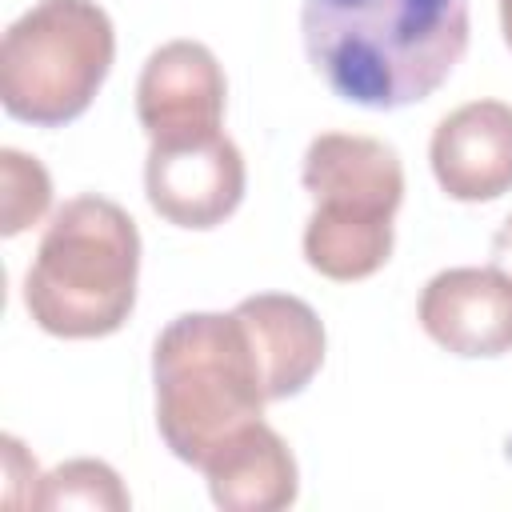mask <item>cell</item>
Wrapping results in <instances>:
<instances>
[{
    "label": "cell",
    "mask_w": 512,
    "mask_h": 512,
    "mask_svg": "<svg viewBox=\"0 0 512 512\" xmlns=\"http://www.w3.org/2000/svg\"><path fill=\"white\" fill-rule=\"evenodd\" d=\"M304 52L348 104L428 100L468 48V0H304Z\"/></svg>",
    "instance_id": "6da1fadb"
},
{
    "label": "cell",
    "mask_w": 512,
    "mask_h": 512,
    "mask_svg": "<svg viewBox=\"0 0 512 512\" xmlns=\"http://www.w3.org/2000/svg\"><path fill=\"white\" fill-rule=\"evenodd\" d=\"M140 232L108 196L64 200L24 276V308L48 336L96 340L124 328L136 308Z\"/></svg>",
    "instance_id": "7a4b0ae2"
},
{
    "label": "cell",
    "mask_w": 512,
    "mask_h": 512,
    "mask_svg": "<svg viewBox=\"0 0 512 512\" xmlns=\"http://www.w3.org/2000/svg\"><path fill=\"white\" fill-rule=\"evenodd\" d=\"M156 428L168 452L192 468L260 420L268 396L236 312H184L152 348Z\"/></svg>",
    "instance_id": "3957f363"
},
{
    "label": "cell",
    "mask_w": 512,
    "mask_h": 512,
    "mask_svg": "<svg viewBox=\"0 0 512 512\" xmlns=\"http://www.w3.org/2000/svg\"><path fill=\"white\" fill-rule=\"evenodd\" d=\"M304 188L316 212L304 228V260L340 284L380 272L392 256V216L404 200L400 156L356 132H320L304 152Z\"/></svg>",
    "instance_id": "277c9868"
},
{
    "label": "cell",
    "mask_w": 512,
    "mask_h": 512,
    "mask_svg": "<svg viewBox=\"0 0 512 512\" xmlns=\"http://www.w3.org/2000/svg\"><path fill=\"white\" fill-rule=\"evenodd\" d=\"M116 56V32L96 0H40L0 44V104L12 120L60 128L88 112Z\"/></svg>",
    "instance_id": "5b68a950"
},
{
    "label": "cell",
    "mask_w": 512,
    "mask_h": 512,
    "mask_svg": "<svg viewBox=\"0 0 512 512\" xmlns=\"http://www.w3.org/2000/svg\"><path fill=\"white\" fill-rule=\"evenodd\" d=\"M224 68L200 40L160 44L136 84V116L152 144H196L220 136L224 120Z\"/></svg>",
    "instance_id": "8992f818"
},
{
    "label": "cell",
    "mask_w": 512,
    "mask_h": 512,
    "mask_svg": "<svg viewBox=\"0 0 512 512\" xmlns=\"http://www.w3.org/2000/svg\"><path fill=\"white\" fill-rule=\"evenodd\" d=\"M244 156L240 148L220 132L196 144H152L144 164V188L156 216H164L176 228L208 232L224 224L240 200H244Z\"/></svg>",
    "instance_id": "52a82bcc"
},
{
    "label": "cell",
    "mask_w": 512,
    "mask_h": 512,
    "mask_svg": "<svg viewBox=\"0 0 512 512\" xmlns=\"http://www.w3.org/2000/svg\"><path fill=\"white\" fill-rule=\"evenodd\" d=\"M432 176L460 204H484L512 188V104L468 100L432 132Z\"/></svg>",
    "instance_id": "ba28073f"
},
{
    "label": "cell",
    "mask_w": 512,
    "mask_h": 512,
    "mask_svg": "<svg viewBox=\"0 0 512 512\" xmlns=\"http://www.w3.org/2000/svg\"><path fill=\"white\" fill-rule=\"evenodd\" d=\"M420 328L452 356L512 352V284L496 268H444L420 292Z\"/></svg>",
    "instance_id": "9c48e42d"
},
{
    "label": "cell",
    "mask_w": 512,
    "mask_h": 512,
    "mask_svg": "<svg viewBox=\"0 0 512 512\" xmlns=\"http://www.w3.org/2000/svg\"><path fill=\"white\" fill-rule=\"evenodd\" d=\"M248 332L264 396H300L324 364V324L308 300L284 292H256L232 308Z\"/></svg>",
    "instance_id": "30bf717a"
},
{
    "label": "cell",
    "mask_w": 512,
    "mask_h": 512,
    "mask_svg": "<svg viewBox=\"0 0 512 512\" xmlns=\"http://www.w3.org/2000/svg\"><path fill=\"white\" fill-rule=\"evenodd\" d=\"M200 472L208 476L212 504L224 512H280L300 492L296 456L264 416L220 444Z\"/></svg>",
    "instance_id": "8fae6325"
},
{
    "label": "cell",
    "mask_w": 512,
    "mask_h": 512,
    "mask_svg": "<svg viewBox=\"0 0 512 512\" xmlns=\"http://www.w3.org/2000/svg\"><path fill=\"white\" fill-rule=\"evenodd\" d=\"M36 508H104V512H124L128 488L120 484L116 468L104 460H64L48 476H40L36 488Z\"/></svg>",
    "instance_id": "7c38bea8"
},
{
    "label": "cell",
    "mask_w": 512,
    "mask_h": 512,
    "mask_svg": "<svg viewBox=\"0 0 512 512\" xmlns=\"http://www.w3.org/2000/svg\"><path fill=\"white\" fill-rule=\"evenodd\" d=\"M0 172H4V196H0V232L4 236H20L24 228H32L48 204H52V180L44 172V164L36 156H24L16 148L0 152Z\"/></svg>",
    "instance_id": "4fadbf2b"
},
{
    "label": "cell",
    "mask_w": 512,
    "mask_h": 512,
    "mask_svg": "<svg viewBox=\"0 0 512 512\" xmlns=\"http://www.w3.org/2000/svg\"><path fill=\"white\" fill-rule=\"evenodd\" d=\"M4 504H24L20 496V484L32 488V500H36V488H40V476H36V460L24 452V444L16 436H4Z\"/></svg>",
    "instance_id": "5bb4252c"
},
{
    "label": "cell",
    "mask_w": 512,
    "mask_h": 512,
    "mask_svg": "<svg viewBox=\"0 0 512 512\" xmlns=\"http://www.w3.org/2000/svg\"><path fill=\"white\" fill-rule=\"evenodd\" d=\"M492 268L512 284V216L500 224V232L492 236Z\"/></svg>",
    "instance_id": "9a60e30c"
},
{
    "label": "cell",
    "mask_w": 512,
    "mask_h": 512,
    "mask_svg": "<svg viewBox=\"0 0 512 512\" xmlns=\"http://www.w3.org/2000/svg\"><path fill=\"white\" fill-rule=\"evenodd\" d=\"M500 28H504V44L512 48V0H500Z\"/></svg>",
    "instance_id": "2e32d148"
}]
</instances>
